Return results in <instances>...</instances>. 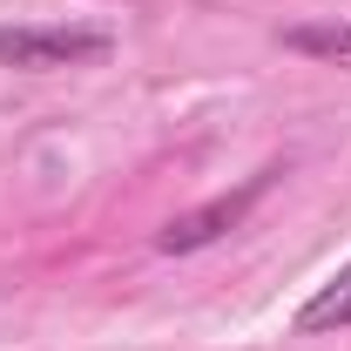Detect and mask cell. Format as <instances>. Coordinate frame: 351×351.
I'll return each instance as SVG.
<instances>
[{
  "label": "cell",
  "instance_id": "cell-2",
  "mask_svg": "<svg viewBox=\"0 0 351 351\" xmlns=\"http://www.w3.org/2000/svg\"><path fill=\"white\" fill-rule=\"evenodd\" d=\"M284 169H257L243 189H230V196H210V203H196V210H182V217H169L162 230H156V250H169V257H182V250H203V243H217L223 230H237V223L250 217V203H257L263 189L277 182Z\"/></svg>",
  "mask_w": 351,
  "mask_h": 351
},
{
  "label": "cell",
  "instance_id": "cell-1",
  "mask_svg": "<svg viewBox=\"0 0 351 351\" xmlns=\"http://www.w3.org/2000/svg\"><path fill=\"white\" fill-rule=\"evenodd\" d=\"M115 47L108 27H88V21H41V27H0V61L7 68H27V75H47V68H88Z\"/></svg>",
  "mask_w": 351,
  "mask_h": 351
},
{
  "label": "cell",
  "instance_id": "cell-4",
  "mask_svg": "<svg viewBox=\"0 0 351 351\" xmlns=\"http://www.w3.org/2000/svg\"><path fill=\"white\" fill-rule=\"evenodd\" d=\"M284 47L324 61V68H351V21H298V27H284Z\"/></svg>",
  "mask_w": 351,
  "mask_h": 351
},
{
  "label": "cell",
  "instance_id": "cell-3",
  "mask_svg": "<svg viewBox=\"0 0 351 351\" xmlns=\"http://www.w3.org/2000/svg\"><path fill=\"white\" fill-rule=\"evenodd\" d=\"M331 331H351V263L311 291V304L298 311V338H331Z\"/></svg>",
  "mask_w": 351,
  "mask_h": 351
}]
</instances>
